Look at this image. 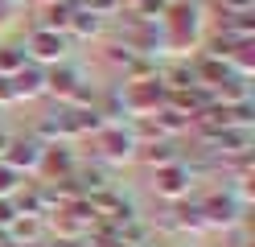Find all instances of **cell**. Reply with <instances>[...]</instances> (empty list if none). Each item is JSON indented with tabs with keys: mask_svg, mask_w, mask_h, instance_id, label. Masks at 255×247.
<instances>
[{
	"mask_svg": "<svg viewBox=\"0 0 255 247\" xmlns=\"http://www.w3.org/2000/svg\"><path fill=\"white\" fill-rule=\"evenodd\" d=\"M95 33H103V21L78 4V8L70 12V21H66V37H95Z\"/></svg>",
	"mask_w": 255,
	"mask_h": 247,
	"instance_id": "11",
	"label": "cell"
},
{
	"mask_svg": "<svg viewBox=\"0 0 255 247\" xmlns=\"http://www.w3.org/2000/svg\"><path fill=\"white\" fill-rule=\"evenodd\" d=\"M95 148H99V157L120 165V161H136V140L132 132H128V124H103L99 132H95Z\"/></svg>",
	"mask_w": 255,
	"mask_h": 247,
	"instance_id": "2",
	"label": "cell"
},
{
	"mask_svg": "<svg viewBox=\"0 0 255 247\" xmlns=\"http://www.w3.org/2000/svg\"><path fill=\"white\" fill-rule=\"evenodd\" d=\"M25 62H29V58H25V45H12V41L0 45V78H12Z\"/></svg>",
	"mask_w": 255,
	"mask_h": 247,
	"instance_id": "12",
	"label": "cell"
},
{
	"mask_svg": "<svg viewBox=\"0 0 255 247\" xmlns=\"http://www.w3.org/2000/svg\"><path fill=\"white\" fill-rule=\"evenodd\" d=\"M83 8H87V12H95L99 21H107V16L124 12V0H83Z\"/></svg>",
	"mask_w": 255,
	"mask_h": 247,
	"instance_id": "13",
	"label": "cell"
},
{
	"mask_svg": "<svg viewBox=\"0 0 255 247\" xmlns=\"http://www.w3.org/2000/svg\"><path fill=\"white\" fill-rule=\"evenodd\" d=\"M202 223L206 227H235L239 219H243V206L235 202V198L222 190V194H210V198H202Z\"/></svg>",
	"mask_w": 255,
	"mask_h": 247,
	"instance_id": "5",
	"label": "cell"
},
{
	"mask_svg": "<svg viewBox=\"0 0 255 247\" xmlns=\"http://www.w3.org/2000/svg\"><path fill=\"white\" fill-rule=\"evenodd\" d=\"M70 54V37L66 33H58V29H29V41H25V58L33 62V66H58V62H66Z\"/></svg>",
	"mask_w": 255,
	"mask_h": 247,
	"instance_id": "1",
	"label": "cell"
},
{
	"mask_svg": "<svg viewBox=\"0 0 255 247\" xmlns=\"http://www.w3.org/2000/svg\"><path fill=\"white\" fill-rule=\"evenodd\" d=\"M21 190V173H12L8 165H0V198H12Z\"/></svg>",
	"mask_w": 255,
	"mask_h": 247,
	"instance_id": "14",
	"label": "cell"
},
{
	"mask_svg": "<svg viewBox=\"0 0 255 247\" xmlns=\"http://www.w3.org/2000/svg\"><path fill=\"white\" fill-rule=\"evenodd\" d=\"M41 140L37 136H8V148L4 157H0V165H8L12 173H25V169H37L41 165Z\"/></svg>",
	"mask_w": 255,
	"mask_h": 247,
	"instance_id": "4",
	"label": "cell"
},
{
	"mask_svg": "<svg viewBox=\"0 0 255 247\" xmlns=\"http://www.w3.org/2000/svg\"><path fill=\"white\" fill-rule=\"evenodd\" d=\"M8 82H12V91H17V99H37V95H45V70L33 66V62H25Z\"/></svg>",
	"mask_w": 255,
	"mask_h": 247,
	"instance_id": "9",
	"label": "cell"
},
{
	"mask_svg": "<svg viewBox=\"0 0 255 247\" xmlns=\"http://www.w3.org/2000/svg\"><path fill=\"white\" fill-rule=\"evenodd\" d=\"M206 148L214 157H251V128H218L214 136H206Z\"/></svg>",
	"mask_w": 255,
	"mask_h": 247,
	"instance_id": "6",
	"label": "cell"
},
{
	"mask_svg": "<svg viewBox=\"0 0 255 247\" xmlns=\"http://www.w3.org/2000/svg\"><path fill=\"white\" fill-rule=\"evenodd\" d=\"M50 247H87V239H62V235H54Z\"/></svg>",
	"mask_w": 255,
	"mask_h": 247,
	"instance_id": "16",
	"label": "cell"
},
{
	"mask_svg": "<svg viewBox=\"0 0 255 247\" xmlns=\"http://www.w3.org/2000/svg\"><path fill=\"white\" fill-rule=\"evenodd\" d=\"M214 4L222 8V16H235V12H251L255 0H214Z\"/></svg>",
	"mask_w": 255,
	"mask_h": 247,
	"instance_id": "15",
	"label": "cell"
},
{
	"mask_svg": "<svg viewBox=\"0 0 255 247\" xmlns=\"http://www.w3.org/2000/svg\"><path fill=\"white\" fill-rule=\"evenodd\" d=\"M189 186H194V169H189V161H173L165 165V169H156V181H152V190L169 198V202H181V198H189Z\"/></svg>",
	"mask_w": 255,
	"mask_h": 247,
	"instance_id": "3",
	"label": "cell"
},
{
	"mask_svg": "<svg viewBox=\"0 0 255 247\" xmlns=\"http://www.w3.org/2000/svg\"><path fill=\"white\" fill-rule=\"evenodd\" d=\"M37 169L45 173V181H62V177H70L74 169H78V157L70 153V144H45L41 148V165Z\"/></svg>",
	"mask_w": 255,
	"mask_h": 247,
	"instance_id": "7",
	"label": "cell"
},
{
	"mask_svg": "<svg viewBox=\"0 0 255 247\" xmlns=\"http://www.w3.org/2000/svg\"><path fill=\"white\" fill-rule=\"evenodd\" d=\"M136 157H140V161H148L152 169H165V165L181 161V148L173 144V140H156V144H140V148H136Z\"/></svg>",
	"mask_w": 255,
	"mask_h": 247,
	"instance_id": "10",
	"label": "cell"
},
{
	"mask_svg": "<svg viewBox=\"0 0 255 247\" xmlns=\"http://www.w3.org/2000/svg\"><path fill=\"white\" fill-rule=\"evenodd\" d=\"M83 87V74L74 70L70 62H58V66H45V91L58 95L62 103H70V95Z\"/></svg>",
	"mask_w": 255,
	"mask_h": 247,
	"instance_id": "8",
	"label": "cell"
}]
</instances>
